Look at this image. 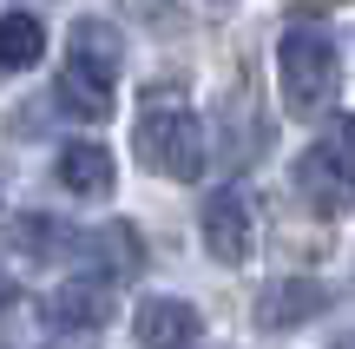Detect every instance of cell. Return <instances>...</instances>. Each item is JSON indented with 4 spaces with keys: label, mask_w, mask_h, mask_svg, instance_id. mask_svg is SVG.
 I'll return each mask as SVG.
<instances>
[{
    "label": "cell",
    "mask_w": 355,
    "mask_h": 349,
    "mask_svg": "<svg viewBox=\"0 0 355 349\" xmlns=\"http://www.w3.org/2000/svg\"><path fill=\"white\" fill-rule=\"evenodd\" d=\"M277 86H283V112L290 119H316L329 112L336 86H343V53L329 33L316 26H290L277 40Z\"/></svg>",
    "instance_id": "6da1fadb"
},
{
    "label": "cell",
    "mask_w": 355,
    "mask_h": 349,
    "mask_svg": "<svg viewBox=\"0 0 355 349\" xmlns=\"http://www.w3.org/2000/svg\"><path fill=\"white\" fill-rule=\"evenodd\" d=\"M139 158L158 171V178H178V185H191L204 171V126H198V112L191 105H178V99H158V105H145L139 112Z\"/></svg>",
    "instance_id": "7a4b0ae2"
},
{
    "label": "cell",
    "mask_w": 355,
    "mask_h": 349,
    "mask_svg": "<svg viewBox=\"0 0 355 349\" xmlns=\"http://www.w3.org/2000/svg\"><path fill=\"white\" fill-rule=\"evenodd\" d=\"M296 191L309 198L316 218H343V211L355 205V158L336 139L303 145V158H296Z\"/></svg>",
    "instance_id": "3957f363"
},
{
    "label": "cell",
    "mask_w": 355,
    "mask_h": 349,
    "mask_svg": "<svg viewBox=\"0 0 355 349\" xmlns=\"http://www.w3.org/2000/svg\"><path fill=\"white\" fill-rule=\"evenodd\" d=\"M198 224H204V250H211L217 264H243L257 250V224H250V198L237 191V185H224V191H211L198 205Z\"/></svg>",
    "instance_id": "277c9868"
},
{
    "label": "cell",
    "mask_w": 355,
    "mask_h": 349,
    "mask_svg": "<svg viewBox=\"0 0 355 349\" xmlns=\"http://www.w3.org/2000/svg\"><path fill=\"white\" fill-rule=\"evenodd\" d=\"M322 310H329V290L316 277H283V284H270L257 297V330H303Z\"/></svg>",
    "instance_id": "5b68a950"
},
{
    "label": "cell",
    "mask_w": 355,
    "mask_h": 349,
    "mask_svg": "<svg viewBox=\"0 0 355 349\" xmlns=\"http://www.w3.org/2000/svg\"><path fill=\"white\" fill-rule=\"evenodd\" d=\"M132 330H139L145 349H191L204 337V316H198V303H184V297H145L139 316H132Z\"/></svg>",
    "instance_id": "8992f818"
},
{
    "label": "cell",
    "mask_w": 355,
    "mask_h": 349,
    "mask_svg": "<svg viewBox=\"0 0 355 349\" xmlns=\"http://www.w3.org/2000/svg\"><path fill=\"white\" fill-rule=\"evenodd\" d=\"M53 178H60L73 198H105V191H112V178H119L112 145H99V139H66L60 158H53Z\"/></svg>",
    "instance_id": "52a82bcc"
},
{
    "label": "cell",
    "mask_w": 355,
    "mask_h": 349,
    "mask_svg": "<svg viewBox=\"0 0 355 349\" xmlns=\"http://www.w3.org/2000/svg\"><path fill=\"white\" fill-rule=\"evenodd\" d=\"M53 323L66 330V337H92V330L112 323V277H66L60 297H53Z\"/></svg>",
    "instance_id": "ba28073f"
},
{
    "label": "cell",
    "mask_w": 355,
    "mask_h": 349,
    "mask_svg": "<svg viewBox=\"0 0 355 349\" xmlns=\"http://www.w3.org/2000/svg\"><path fill=\"white\" fill-rule=\"evenodd\" d=\"M66 66H79V73H92V79L112 86L119 66H125V40H119L105 20H73V33H66Z\"/></svg>",
    "instance_id": "9c48e42d"
},
{
    "label": "cell",
    "mask_w": 355,
    "mask_h": 349,
    "mask_svg": "<svg viewBox=\"0 0 355 349\" xmlns=\"http://www.w3.org/2000/svg\"><path fill=\"white\" fill-rule=\"evenodd\" d=\"M73 250H86V237H73L66 224H53V218H13L7 224V257H26V264H60V257H73Z\"/></svg>",
    "instance_id": "30bf717a"
},
{
    "label": "cell",
    "mask_w": 355,
    "mask_h": 349,
    "mask_svg": "<svg viewBox=\"0 0 355 349\" xmlns=\"http://www.w3.org/2000/svg\"><path fill=\"white\" fill-rule=\"evenodd\" d=\"M66 330L53 323V303H7V323H0V349H60Z\"/></svg>",
    "instance_id": "8fae6325"
},
{
    "label": "cell",
    "mask_w": 355,
    "mask_h": 349,
    "mask_svg": "<svg viewBox=\"0 0 355 349\" xmlns=\"http://www.w3.org/2000/svg\"><path fill=\"white\" fill-rule=\"evenodd\" d=\"M40 53H46V26L20 7L0 13V73H26V66H40Z\"/></svg>",
    "instance_id": "7c38bea8"
},
{
    "label": "cell",
    "mask_w": 355,
    "mask_h": 349,
    "mask_svg": "<svg viewBox=\"0 0 355 349\" xmlns=\"http://www.w3.org/2000/svg\"><path fill=\"white\" fill-rule=\"evenodd\" d=\"M86 250H99V264H105V277H139L145 271V237L132 231V224H99V231L86 237Z\"/></svg>",
    "instance_id": "4fadbf2b"
},
{
    "label": "cell",
    "mask_w": 355,
    "mask_h": 349,
    "mask_svg": "<svg viewBox=\"0 0 355 349\" xmlns=\"http://www.w3.org/2000/svg\"><path fill=\"white\" fill-rule=\"evenodd\" d=\"M60 105H73L79 119H112V86L92 73H79V66H66L60 73Z\"/></svg>",
    "instance_id": "5bb4252c"
},
{
    "label": "cell",
    "mask_w": 355,
    "mask_h": 349,
    "mask_svg": "<svg viewBox=\"0 0 355 349\" xmlns=\"http://www.w3.org/2000/svg\"><path fill=\"white\" fill-rule=\"evenodd\" d=\"M125 7H139L145 20H158V26H178V13H171V7H158V0H125Z\"/></svg>",
    "instance_id": "9a60e30c"
},
{
    "label": "cell",
    "mask_w": 355,
    "mask_h": 349,
    "mask_svg": "<svg viewBox=\"0 0 355 349\" xmlns=\"http://www.w3.org/2000/svg\"><path fill=\"white\" fill-rule=\"evenodd\" d=\"M336 145H343V152L355 158V119H336Z\"/></svg>",
    "instance_id": "2e32d148"
},
{
    "label": "cell",
    "mask_w": 355,
    "mask_h": 349,
    "mask_svg": "<svg viewBox=\"0 0 355 349\" xmlns=\"http://www.w3.org/2000/svg\"><path fill=\"white\" fill-rule=\"evenodd\" d=\"M329 349H355V337H336V343H329Z\"/></svg>",
    "instance_id": "e0dca14e"
},
{
    "label": "cell",
    "mask_w": 355,
    "mask_h": 349,
    "mask_svg": "<svg viewBox=\"0 0 355 349\" xmlns=\"http://www.w3.org/2000/svg\"><path fill=\"white\" fill-rule=\"evenodd\" d=\"M0 303H20V297H7V284H0Z\"/></svg>",
    "instance_id": "ac0fdd59"
},
{
    "label": "cell",
    "mask_w": 355,
    "mask_h": 349,
    "mask_svg": "<svg viewBox=\"0 0 355 349\" xmlns=\"http://www.w3.org/2000/svg\"><path fill=\"white\" fill-rule=\"evenodd\" d=\"M217 7H230V0H217Z\"/></svg>",
    "instance_id": "d6986e66"
}]
</instances>
